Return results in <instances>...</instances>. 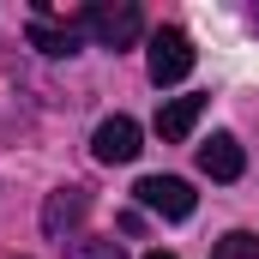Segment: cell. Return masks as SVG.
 I'll list each match as a JSON object with an SVG mask.
<instances>
[{
    "mask_svg": "<svg viewBox=\"0 0 259 259\" xmlns=\"http://www.w3.org/2000/svg\"><path fill=\"white\" fill-rule=\"evenodd\" d=\"M139 30H145V18H139V6L133 0H91L84 12H78V36H97L103 49H127L139 42Z\"/></svg>",
    "mask_w": 259,
    "mask_h": 259,
    "instance_id": "obj_1",
    "label": "cell"
},
{
    "mask_svg": "<svg viewBox=\"0 0 259 259\" xmlns=\"http://www.w3.org/2000/svg\"><path fill=\"white\" fill-rule=\"evenodd\" d=\"M145 259H175V253H145Z\"/></svg>",
    "mask_w": 259,
    "mask_h": 259,
    "instance_id": "obj_11",
    "label": "cell"
},
{
    "mask_svg": "<svg viewBox=\"0 0 259 259\" xmlns=\"http://www.w3.org/2000/svg\"><path fill=\"white\" fill-rule=\"evenodd\" d=\"M187 72H193V36L181 24H163L151 36V78L157 84H181Z\"/></svg>",
    "mask_w": 259,
    "mask_h": 259,
    "instance_id": "obj_2",
    "label": "cell"
},
{
    "mask_svg": "<svg viewBox=\"0 0 259 259\" xmlns=\"http://www.w3.org/2000/svg\"><path fill=\"white\" fill-rule=\"evenodd\" d=\"M139 151H145V145H139V121H127V115H109L103 127L91 133V157L109 163V169H115V163H133Z\"/></svg>",
    "mask_w": 259,
    "mask_h": 259,
    "instance_id": "obj_5",
    "label": "cell"
},
{
    "mask_svg": "<svg viewBox=\"0 0 259 259\" xmlns=\"http://www.w3.org/2000/svg\"><path fill=\"white\" fill-rule=\"evenodd\" d=\"M66 259H121L115 241H78V247H66Z\"/></svg>",
    "mask_w": 259,
    "mask_h": 259,
    "instance_id": "obj_10",
    "label": "cell"
},
{
    "mask_svg": "<svg viewBox=\"0 0 259 259\" xmlns=\"http://www.w3.org/2000/svg\"><path fill=\"white\" fill-rule=\"evenodd\" d=\"M133 193H139L145 211H157V217H175V223H181V217H193V187H187L181 175H145Z\"/></svg>",
    "mask_w": 259,
    "mask_h": 259,
    "instance_id": "obj_4",
    "label": "cell"
},
{
    "mask_svg": "<svg viewBox=\"0 0 259 259\" xmlns=\"http://www.w3.org/2000/svg\"><path fill=\"white\" fill-rule=\"evenodd\" d=\"M24 36H30V49H42V55H55V61H61V55H78V24H55L49 12H36Z\"/></svg>",
    "mask_w": 259,
    "mask_h": 259,
    "instance_id": "obj_7",
    "label": "cell"
},
{
    "mask_svg": "<svg viewBox=\"0 0 259 259\" xmlns=\"http://www.w3.org/2000/svg\"><path fill=\"white\" fill-rule=\"evenodd\" d=\"M211 259H259V235H247V229H229V235L211 247Z\"/></svg>",
    "mask_w": 259,
    "mask_h": 259,
    "instance_id": "obj_9",
    "label": "cell"
},
{
    "mask_svg": "<svg viewBox=\"0 0 259 259\" xmlns=\"http://www.w3.org/2000/svg\"><path fill=\"white\" fill-rule=\"evenodd\" d=\"M199 115H205V97H175V103L157 109V133H163L169 145H181V139L199 127Z\"/></svg>",
    "mask_w": 259,
    "mask_h": 259,
    "instance_id": "obj_8",
    "label": "cell"
},
{
    "mask_svg": "<svg viewBox=\"0 0 259 259\" xmlns=\"http://www.w3.org/2000/svg\"><path fill=\"white\" fill-rule=\"evenodd\" d=\"M199 169H205L211 181H241V169H247L241 139H235V133H211V139L199 145Z\"/></svg>",
    "mask_w": 259,
    "mask_h": 259,
    "instance_id": "obj_6",
    "label": "cell"
},
{
    "mask_svg": "<svg viewBox=\"0 0 259 259\" xmlns=\"http://www.w3.org/2000/svg\"><path fill=\"white\" fill-rule=\"evenodd\" d=\"M84 217H91V193H84V187H72V181L55 187V193L42 199V235H49V241H66Z\"/></svg>",
    "mask_w": 259,
    "mask_h": 259,
    "instance_id": "obj_3",
    "label": "cell"
}]
</instances>
